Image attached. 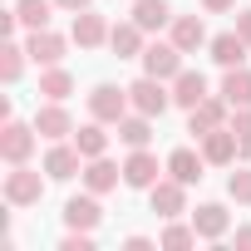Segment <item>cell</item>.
Wrapping results in <instances>:
<instances>
[{"mask_svg":"<svg viewBox=\"0 0 251 251\" xmlns=\"http://www.w3.org/2000/svg\"><path fill=\"white\" fill-rule=\"evenodd\" d=\"M128 99H133V108L148 113V118H163V113L173 108V89H168V79H153V74L133 79V84H128Z\"/></svg>","mask_w":251,"mask_h":251,"instance_id":"cell-1","label":"cell"},{"mask_svg":"<svg viewBox=\"0 0 251 251\" xmlns=\"http://www.w3.org/2000/svg\"><path fill=\"white\" fill-rule=\"evenodd\" d=\"M40 197H45V177L30 163H10V173H5V202L10 207H35Z\"/></svg>","mask_w":251,"mask_h":251,"instance_id":"cell-2","label":"cell"},{"mask_svg":"<svg viewBox=\"0 0 251 251\" xmlns=\"http://www.w3.org/2000/svg\"><path fill=\"white\" fill-rule=\"evenodd\" d=\"M128 108H133V99H128V89H118V84H99L94 94H89V113L99 118V123H118L128 118Z\"/></svg>","mask_w":251,"mask_h":251,"instance_id":"cell-3","label":"cell"},{"mask_svg":"<svg viewBox=\"0 0 251 251\" xmlns=\"http://www.w3.org/2000/svg\"><path fill=\"white\" fill-rule=\"evenodd\" d=\"M138 59H143V74H153V79H168V84H173V79L187 69V64H182V50H177L173 40H158V45H148Z\"/></svg>","mask_w":251,"mask_h":251,"instance_id":"cell-4","label":"cell"},{"mask_svg":"<svg viewBox=\"0 0 251 251\" xmlns=\"http://www.w3.org/2000/svg\"><path fill=\"white\" fill-rule=\"evenodd\" d=\"M35 138H40L35 123H15V118H10L5 128H0V158H5V163H30Z\"/></svg>","mask_w":251,"mask_h":251,"instance_id":"cell-5","label":"cell"},{"mask_svg":"<svg viewBox=\"0 0 251 251\" xmlns=\"http://www.w3.org/2000/svg\"><path fill=\"white\" fill-rule=\"evenodd\" d=\"M168 168V163H163ZM163 168H158V158L148 153V148H133L128 158H123V187H133V192H148L158 177H163Z\"/></svg>","mask_w":251,"mask_h":251,"instance_id":"cell-6","label":"cell"},{"mask_svg":"<svg viewBox=\"0 0 251 251\" xmlns=\"http://www.w3.org/2000/svg\"><path fill=\"white\" fill-rule=\"evenodd\" d=\"M148 202H153V212L168 222V217H182L187 212V182H177V177H158L153 187H148Z\"/></svg>","mask_w":251,"mask_h":251,"instance_id":"cell-7","label":"cell"},{"mask_svg":"<svg viewBox=\"0 0 251 251\" xmlns=\"http://www.w3.org/2000/svg\"><path fill=\"white\" fill-rule=\"evenodd\" d=\"M202 158H207V163H217V168H226V163H236V158H241V143H236V133H231V123H222V128L202 133Z\"/></svg>","mask_w":251,"mask_h":251,"instance_id":"cell-8","label":"cell"},{"mask_svg":"<svg viewBox=\"0 0 251 251\" xmlns=\"http://www.w3.org/2000/svg\"><path fill=\"white\" fill-rule=\"evenodd\" d=\"M108 20L103 15H94V10H79L74 15V30H69V40L79 45V50H99V45H108Z\"/></svg>","mask_w":251,"mask_h":251,"instance_id":"cell-9","label":"cell"},{"mask_svg":"<svg viewBox=\"0 0 251 251\" xmlns=\"http://www.w3.org/2000/svg\"><path fill=\"white\" fill-rule=\"evenodd\" d=\"M99 222H103L99 192H84V197H69V202H64V226H74V231H94Z\"/></svg>","mask_w":251,"mask_h":251,"instance_id":"cell-10","label":"cell"},{"mask_svg":"<svg viewBox=\"0 0 251 251\" xmlns=\"http://www.w3.org/2000/svg\"><path fill=\"white\" fill-rule=\"evenodd\" d=\"M226 108H231L226 99H212V94H207L197 108H187V133H197V138H202V133L222 128V123H226Z\"/></svg>","mask_w":251,"mask_h":251,"instance_id":"cell-11","label":"cell"},{"mask_svg":"<svg viewBox=\"0 0 251 251\" xmlns=\"http://www.w3.org/2000/svg\"><path fill=\"white\" fill-rule=\"evenodd\" d=\"M25 50H30V59L40 64V69H50V64H59L64 59V35H54V30H30V40H25Z\"/></svg>","mask_w":251,"mask_h":251,"instance_id":"cell-12","label":"cell"},{"mask_svg":"<svg viewBox=\"0 0 251 251\" xmlns=\"http://www.w3.org/2000/svg\"><path fill=\"white\" fill-rule=\"evenodd\" d=\"M45 173H50L54 182H69L74 173H84V153H79L74 143H54V148L45 153Z\"/></svg>","mask_w":251,"mask_h":251,"instance_id":"cell-13","label":"cell"},{"mask_svg":"<svg viewBox=\"0 0 251 251\" xmlns=\"http://www.w3.org/2000/svg\"><path fill=\"white\" fill-rule=\"evenodd\" d=\"M35 128H40V138H50V143H59L64 133H74V118H69V108L59 103V99H50L40 113H35Z\"/></svg>","mask_w":251,"mask_h":251,"instance_id":"cell-14","label":"cell"},{"mask_svg":"<svg viewBox=\"0 0 251 251\" xmlns=\"http://www.w3.org/2000/svg\"><path fill=\"white\" fill-rule=\"evenodd\" d=\"M118 182H123V163H108V153H103V158H89V168H84V187H89V192L103 197V192H113Z\"/></svg>","mask_w":251,"mask_h":251,"instance_id":"cell-15","label":"cell"},{"mask_svg":"<svg viewBox=\"0 0 251 251\" xmlns=\"http://www.w3.org/2000/svg\"><path fill=\"white\" fill-rule=\"evenodd\" d=\"M192 226H197V236H202V241H222V236H226V226H231V217H226V207H222V202H202V207L192 212Z\"/></svg>","mask_w":251,"mask_h":251,"instance_id":"cell-16","label":"cell"},{"mask_svg":"<svg viewBox=\"0 0 251 251\" xmlns=\"http://www.w3.org/2000/svg\"><path fill=\"white\" fill-rule=\"evenodd\" d=\"M143 35H148V30H143L138 20H123V25H113V30H108V50H113L118 59H133V54H143V50H148V45H143Z\"/></svg>","mask_w":251,"mask_h":251,"instance_id":"cell-17","label":"cell"},{"mask_svg":"<svg viewBox=\"0 0 251 251\" xmlns=\"http://www.w3.org/2000/svg\"><path fill=\"white\" fill-rule=\"evenodd\" d=\"M207 50H212V59L222 64V69H236V64H246V40L236 35V30H226V35H217V40H207Z\"/></svg>","mask_w":251,"mask_h":251,"instance_id":"cell-18","label":"cell"},{"mask_svg":"<svg viewBox=\"0 0 251 251\" xmlns=\"http://www.w3.org/2000/svg\"><path fill=\"white\" fill-rule=\"evenodd\" d=\"M202 168H207V158L202 153H192V148H173L168 153V177H177V182H202Z\"/></svg>","mask_w":251,"mask_h":251,"instance_id":"cell-19","label":"cell"},{"mask_svg":"<svg viewBox=\"0 0 251 251\" xmlns=\"http://www.w3.org/2000/svg\"><path fill=\"white\" fill-rule=\"evenodd\" d=\"M173 45H177L182 54L202 50V45H207V25H202L197 15H173Z\"/></svg>","mask_w":251,"mask_h":251,"instance_id":"cell-20","label":"cell"},{"mask_svg":"<svg viewBox=\"0 0 251 251\" xmlns=\"http://www.w3.org/2000/svg\"><path fill=\"white\" fill-rule=\"evenodd\" d=\"M202 99H207V79H202L197 69H182V74L173 79V103H177V108H197Z\"/></svg>","mask_w":251,"mask_h":251,"instance_id":"cell-21","label":"cell"},{"mask_svg":"<svg viewBox=\"0 0 251 251\" xmlns=\"http://www.w3.org/2000/svg\"><path fill=\"white\" fill-rule=\"evenodd\" d=\"M222 99L231 108H251V69L246 64H236V69L222 74Z\"/></svg>","mask_w":251,"mask_h":251,"instance_id":"cell-22","label":"cell"},{"mask_svg":"<svg viewBox=\"0 0 251 251\" xmlns=\"http://www.w3.org/2000/svg\"><path fill=\"white\" fill-rule=\"evenodd\" d=\"M133 20L143 30H163V25H173V5L168 0H133Z\"/></svg>","mask_w":251,"mask_h":251,"instance_id":"cell-23","label":"cell"},{"mask_svg":"<svg viewBox=\"0 0 251 251\" xmlns=\"http://www.w3.org/2000/svg\"><path fill=\"white\" fill-rule=\"evenodd\" d=\"M74 148L84 153V163H89V158H103V153H108V133H103V123H99V118H94V123H84V128L74 133Z\"/></svg>","mask_w":251,"mask_h":251,"instance_id":"cell-24","label":"cell"},{"mask_svg":"<svg viewBox=\"0 0 251 251\" xmlns=\"http://www.w3.org/2000/svg\"><path fill=\"white\" fill-rule=\"evenodd\" d=\"M118 138H123V143H128V148H148V138H153V118L133 108L128 118H123V123H118Z\"/></svg>","mask_w":251,"mask_h":251,"instance_id":"cell-25","label":"cell"},{"mask_svg":"<svg viewBox=\"0 0 251 251\" xmlns=\"http://www.w3.org/2000/svg\"><path fill=\"white\" fill-rule=\"evenodd\" d=\"M40 94H45V99H59V103H64V99L74 94V74H69V69H59V64H50V69L40 74Z\"/></svg>","mask_w":251,"mask_h":251,"instance_id":"cell-26","label":"cell"},{"mask_svg":"<svg viewBox=\"0 0 251 251\" xmlns=\"http://www.w3.org/2000/svg\"><path fill=\"white\" fill-rule=\"evenodd\" d=\"M50 10H54V0H15V15L25 30H50Z\"/></svg>","mask_w":251,"mask_h":251,"instance_id":"cell-27","label":"cell"},{"mask_svg":"<svg viewBox=\"0 0 251 251\" xmlns=\"http://www.w3.org/2000/svg\"><path fill=\"white\" fill-rule=\"evenodd\" d=\"M25 59H30V50H25V45H15V40H5V45H0V79L15 84V79L25 74Z\"/></svg>","mask_w":251,"mask_h":251,"instance_id":"cell-28","label":"cell"},{"mask_svg":"<svg viewBox=\"0 0 251 251\" xmlns=\"http://www.w3.org/2000/svg\"><path fill=\"white\" fill-rule=\"evenodd\" d=\"M158 246H168V251H182V246H197V226H192V222H177V217H168V226H163Z\"/></svg>","mask_w":251,"mask_h":251,"instance_id":"cell-29","label":"cell"},{"mask_svg":"<svg viewBox=\"0 0 251 251\" xmlns=\"http://www.w3.org/2000/svg\"><path fill=\"white\" fill-rule=\"evenodd\" d=\"M226 192H231V202L251 207V168H236V173L226 177Z\"/></svg>","mask_w":251,"mask_h":251,"instance_id":"cell-30","label":"cell"},{"mask_svg":"<svg viewBox=\"0 0 251 251\" xmlns=\"http://www.w3.org/2000/svg\"><path fill=\"white\" fill-rule=\"evenodd\" d=\"M59 251H94V231H74L69 226V236L59 241Z\"/></svg>","mask_w":251,"mask_h":251,"instance_id":"cell-31","label":"cell"},{"mask_svg":"<svg viewBox=\"0 0 251 251\" xmlns=\"http://www.w3.org/2000/svg\"><path fill=\"white\" fill-rule=\"evenodd\" d=\"M202 10L207 15H226V10H236V0H202Z\"/></svg>","mask_w":251,"mask_h":251,"instance_id":"cell-32","label":"cell"},{"mask_svg":"<svg viewBox=\"0 0 251 251\" xmlns=\"http://www.w3.org/2000/svg\"><path fill=\"white\" fill-rule=\"evenodd\" d=\"M236 35L251 45V10H236Z\"/></svg>","mask_w":251,"mask_h":251,"instance_id":"cell-33","label":"cell"},{"mask_svg":"<svg viewBox=\"0 0 251 251\" xmlns=\"http://www.w3.org/2000/svg\"><path fill=\"white\" fill-rule=\"evenodd\" d=\"M54 5H59V10H74V15H79V10H89V5H94V0H54Z\"/></svg>","mask_w":251,"mask_h":251,"instance_id":"cell-34","label":"cell"},{"mask_svg":"<svg viewBox=\"0 0 251 251\" xmlns=\"http://www.w3.org/2000/svg\"><path fill=\"white\" fill-rule=\"evenodd\" d=\"M123 246H128V251H153V241H148V236H128Z\"/></svg>","mask_w":251,"mask_h":251,"instance_id":"cell-35","label":"cell"},{"mask_svg":"<svg viewBox=\"0 0 251 251\" xmlns=\"http://www.w3.org/2000/svg\"><path fill=\"white\" fill-rule=\"evenodd\" d=\"M236 251H251V226H236Z\"/></svg>","mask_w":251,"mask_h":251,"instance_id":"cell-36","label":"cell"}]
</instances>
